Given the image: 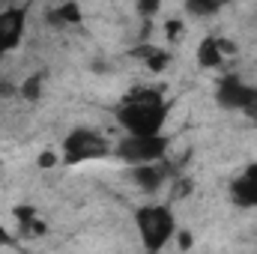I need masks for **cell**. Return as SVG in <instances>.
Wrapping results in <instances>:
<instances>
[{
    "instance_id": "4fadbf2b",
    "label": "cell",
    "mask_w": 257,
    "mask_h": 254,
    "mask_svg": "<svg viewBox=\"0 0 257 254\" xmlns=\"http://www.w3.org/2000/svg\"><path fill=\"white\" fill-rule=\"evenodd\" d=\"M159 6H162V0H138V12H141L144 18L156 15V12H159Z\"/></svg>"
},
{
    "instance_id": "7a4b0ae2",
    "label": "cell",
    "mask_w": 257,
    "mask_h": 254,
    "mask_svg": "<svg viewBox=\"0 0 257 254\" xmlns=\"http://www.w3.org/2000/svg\"><path fill=\"white\" fill-rule=\"evenodd\" d=\"M135 227H138L141 245L147 251H162L177 233V218H174L171 206L150 203V206H138L135 209Z\"/></svg>"
},
{
    "instance_id": "52a82bcc",
    "label": "cell",
    "mask_w": 257,
    "mask_h": 254,
    "mask_svg": "<svg viewBox=\"0 0 257 254\" xmlns=\"http://www.w3.org/2000/svg\"><path fill=\"white\" fill-rule=\"evenodd\" d=\"M230 194L239 206H257V162L248 165L230 186Z\"/></svg>"
},
{
    "instance_id": "30bf717a",
    "label": "cell",
    "mask_w": 257,
    "mask_h": 254,
    "mask_svg": "<svg viewBox=\"0 0 257 254\" xmlns=\"http://www.w3.org/2000/svg\"><path fill=\"white\" fill-rule=\"evenodd\" d=\"M51 21H57V24H78V21H81V6H78L75 0L57 3V6L51 9Z\"/></svg>"
},
{
    "instance_id": "e0dca14e",
    "label": "cell",
    "mask_w": 257,
    "mask_h": 254,
    "mask_svg": "<svg viewBox=\"0 0 257 254\" xmlns=\"http://www.w3.org/2000/svg\"><path fill=\"white\" fill-rule=\"evenodd\" d=\"M209 3H215V6H221V3H224V0H209Z\"/></svg>"
},
{
    "instance_id": "8992f818",
    "label": "cell",
    "mask_w": 257,
    "mask_h": 254,
    "mask_svg": "<svg viewBox=\"0 0 257 254\" xmlns=\"http://www.w3.org/2000/svg\"><path fill=\"white\" fill-rule=\"evenodd\" d=\"M24 27H27V12L21 6H9L0 12V54L18 48L21 36H24Z\"/></svg>"
},
{
    "instance_id": "277c9868",
    "label": "cell",
    "mask_w": 257,
    "mask_h": 254,
    "mask_svg": "<svg viewBox=\"0 0 257 254\" xmlns=\"http://www.w3.org/2000/svg\"><path fill=\"white\" fill-rule=\"evenodd\" d=\"M171 141L156 132V135H132L126 132V138L120 144H114V156H120L128 165H147V162H159L168 156Z\"/></svg>"
},
{
    "instance_id": "9c48e42d",
    "label": "cell",
    "mask_w": 257,
    "mask_h": 254,
    "mask_svg": "<svg viewBox=\"0 0 257 254\" xmlns=\"http://www.w3.org/2000/svg\"><path fill=\"white\" fill-rule=\"evenodd\" d=\"M233 45L224 42V39H215V36H206L200 45H197V63L203 69H215V66L224 63V54H230Z\"/></svg>"
},
{
    "instance_id": "7c38bea8",
    "label": "cell",
    "mask_w": 257,
    "mask_h": 254,
    "mask_svg": "<svg viewBox=\"0 0 257 254\" xmlns=\"http://www.w3.org/2000/svg\"><path fill=\"white\" fill-rule=\"evenodd\" d=\"M39 87H42V78H39V75H33V78H27V81H24V90H21V93H24L27 99H36V96L42 93Z\"/></svg>"
},
{
    "instance_id": "3957f363",
    "label": "cell",
    "mask_w": 257,
    "mask_h": 254,
    "mask_svg": "<svg viewBox=\"0 0 257 254\" xmlns=\"http://www.w3.org/2000/svg\"><path fill=\"white\" fill-rule=\"evenodd\" d=\"M114 153V144L96 132V129H72L63 138L60 156L66 165H78V162H90V159H105Z\"/></svg>"
},
{
    "instance_id": "9a60e30c",
    "label": "cell",
    "mask_w": 257,
    "mask_h": 254,
    "mask_svg": "<svg viewBox=\"0 0 257 254\" xmlns=\"http://www.w3.org/2000/svg\"><path fill=\"white\" fill-rule=\"evenodd\" d=\"M60 159H63V156H57V153H51V150H48V153H42V156H39V165H42V168H54Z\"/></svg>"
},
{
    "instance_id": "8fae6325",
    "label": "cell",
    "mask_w": 257,
    "mask_h": 254,
    "mask_svg": "<svg viewBox=\"0 0 257 254\" xmlns=\"http://www.w3.org/2000/svg\"><path fill=\"white\" fill-rule=\"evenodd\" d=\"M138 57H144V63L150 66L153 72H162L168 60H171V54L168 51H162V48H156V45H144V48H138Z\"/></svg>"
},
{
    "instance_id": "6da1fadb",
    "label": "cell",
    "mask_w": 257,
    "mask_h": 254,
    "mask_svg": "<svg viewBox=\"0 0 257 254\" xmlns=\"http://www.w3.org/2000/svg\"><path fill=\"white\" fill-rule=\"evenodd\" d=\"M117 120L132 135H156L168 120V102L159 90H135L120 105Z\"/></svg>"
},
{
    "instance_id": "2e32d148",
    "label": "cell",
    "mask_w": 257,
    "mask_h": 254,
    "mask_svg": "<svg viewBox=\"0 0 257 254\" xmlns=\"http://www.w3.org/2000/svg\"><path fill=\"white\" fill-rule=\"evenodd\" d=\"M12 242V236H9V230H3V224H0V245H9Z\"/></svg>"
},
{
    "instance_id": "5bb4252c",
    "label": "cell",
    "mask_w": 257,
    "mask_h": 254,
    "mask_svg": "<svg viewBox=\"0 0 257 254\" xmlns=\"http://www.w3.org/2000/svg\"><path fill=\"white\" fill-rule=\"evenodd\" d=\"M180 33H183V21H180V18H171V21L165 24V36H168V39H177Z\"/></svg>"
},
{
    "instance_id": "ba28073f",
    "label": "cell",
    "mask_w": 257,
    "mask_h": 254,
    "mask_svg": "<svg viewBox=\"0 0 257 254\" xmlns=\"http://www.w3.org/2000/svg\"><path fill=\"white\" fill-rule=\"evenodd\" d=\"M165 177H168V168H165L162 159L159 162H147V165H132V180L138 183V189L144 191H156L165 183Z\"/></svg>"
},
{
    "instance_id": "5b68a950",
    "label": "cell",
    "mask_w": 257,
    "mask_h": 254,
    "mask_svg": "<svg viewBox=\"0 0 257 254\" xmlns=\"http://www.w3.org/2000/svg\"><path fill=\"white\" fill-rule=\"evenodd\" d=\"M215 99H218V105L221 108H227V111H257V87L251 84H245L242 78H236V75H224L221 81H218V87H215Z\"/></svg>"
}]
</instances>
